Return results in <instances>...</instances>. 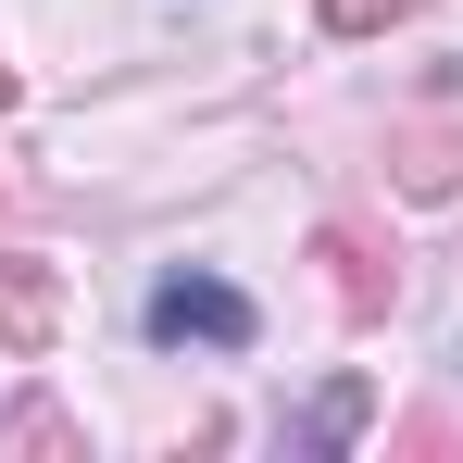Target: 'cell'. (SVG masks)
I'll return each instance as SVG.
<instances>
[{
	"mask_svg": "<svg viewBox=\"0 0 463 463\" xmlns=\"http://www.w3.org/2000/svg\"><path fill=\"white\" fill-rule=\"evenodd\" d=\"M326 263H338V301H351V313H376V301H388V276L364 263V238H326Z\"/></svg>",
	"mask_w": 463,
	"mask_h": 463,
	"instance_id": "277c9868",
	"label": "cell"
},
{
	"mask_svg": "<svg viewBox=\"0 0 463 463\" xmlns=\"http://www.w3.org/2000/svg\"><path fill=\"white\" fill-rule=\"evenodd\" d=\"M351 426H364V388H326V401H313V426H301V439H313V451H338Z\"/></svg>",
	"mask_w": 463,
	"mask_h": 463,
	"instance_id": "5b68a950",
	"label": "cell"
},
{
	"mask_svg": "<svg viewBox=\"0 0 463 463\" xmlns=\"http://www.w3.org/2000/svg\"><path fill=\"white\" fill-rule=\"evenodd\" d=\"M138 326H151L163 351H250V338H263V301H250L238 276H213V263H175V276H151Z\"/></svg>",
	"mask_w": 463,
	"mask_h": 463,
	"instance_id": "6da1fadb",
	"label": "cell"
},
{
	"mask_svg": "<svg viewBox=\"0 0 463 463\" xmlns=\"http://www.w3.org/2000/svg\"><path fill=\"white\" fill-rule=\"evenodd\" d=\"M51 338H63V263L51 250H0V351L38 364Z\"/></svg>",
	"mask_w": 463,
	"mask_h": 463,
	"instance_id": "7a4b0ae2",
	"label": "cell"
},
{
	"mask_svg": "<svg viewBox=\"0 0 463 463\" xmlns=\"http://www.w3.org/2000/svg\"><path fill=\"white\" fill-rule=\"evenodd\" d=\"M451 175H463V151H451V138H401V188H413V201H439Z\"/></svg>",
	"mask_w": 463,
	"mask_h": 463,
	"instance_id": "3957f363",
	"label": "cell"
},
{
	"mask_svg": "<svg viewBox=\"0 0 463 463\" xmlns=\"http://www.w3.org/2000/svg\"><path fill=\"white\" fill-rule=\"evenodd\" d=\"M0 113H13V51H0Z\"/></svg>",
	"mask_w": 463,
	"mask_h": 463,
	"instance_id": "8992f818",
	"label": "cell"
}]
</instances>
